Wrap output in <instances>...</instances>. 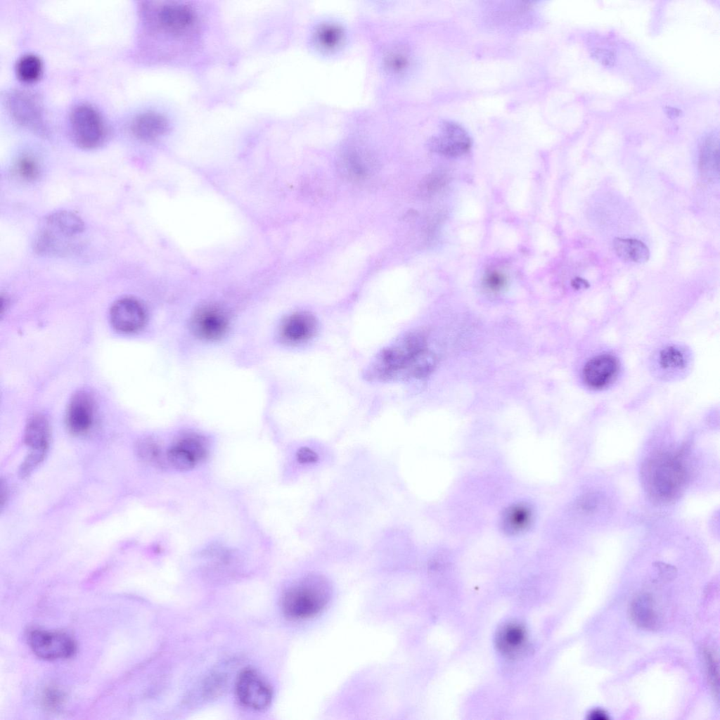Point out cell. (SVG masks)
<instances>
[{
  "label": "cell",
  "instance_id": "cell-1",
  "mask_svg": "<svg viewBox=\"0 0 720 720\" xmlns=\"http://www.w3.org/2000/svg\"><path fill=\"white\" fill-rule=\"evenodd\" d=\"M179 185L172 205L174 240L189 252L203 251L233 240L240 230L238 217L215 194L198 192L191 174H176Z\"/></svg>",
  "mask_w": 720,
  "mask_h": 720
},
{
  "label": "cell",
  "instance_id": "cell-7",
  "mask_svg": "<svg viewBox=\"0 0 720 720\" xmlns=\"http://www.w3.org/2000/svg\"><path fill=\"white\" fill-rule=\"evenodd\" d=\"M72 139L80 148L91 149L99 146L105 137V126L99 112L92 105H76L70 115Z\"/></svg>",
  "mask_w": 720,
  "mask_h": 720
},
{
  "label": "cell",
  "instance_id": "cell-11",
  "mask_svg": "<svg viewBox=\"0 0 720 720\" xmlns=\"http://www.w3.org/2000/svg\"><path fill=\"white\" fill-rule=\"evenodd\" d=\"M429 146L435 153L456 158L470 150L472 139L461 125L452 121H445L442 123L438 134L430 141Z\"/></svg>",
  "mask_w": 720,
  "mask_h": 720
},
{
  "label": "cell",
  "instance_id": "cell-25",
  "mask_svg": "<svg viewBox=\"0 0 720 720\" xmlns=\"http://www.w3.org/2000/svg\"><path fill=\"white\" fill-rule=\"evenodd\" d=\"M43 64L40 58L32 53L25 54L16 63L15 73L23 82L37 81L42 74Z\"/></svg>",
  "mask_w": 720,
  "mask_h": 720
},
{
  "label": "cell",
  "instance_id": "cell-19",
  "mask_svg": "<svg viewBox=\"0 0 720 720\" xmlns=\"http://www.w3.org/2000/svg\"><path fill=\"white\" fill-rule=\"evenodd\" d=\"M631 621L638 627L646 630H655L660 624L656 603L652 596L642 593L635 596L629 607Z\"/></svg>",
  "mask_w": 720,
  "mask_h": 720
},
{
  "label": "cell",
  "instance_id": "cell-39",
  "mask_svg": "<svg viewBox=\"0 0 720 720\" xmlns=\"http://www.w3.org/2000/svg\"><path fill=\"white\" fill-rule=\"evenodd\" d=\"M587 719L589 720H608L610 717L604 709L595 708L588 714Z\"/></svg>",
  "mask_w": 720,
  "mask_h": 720
},
{
  "label": "cell",
  "instance_id": "cell-9",
  "mask_svg": "<svg viewBox=\"0 0 720 720\" xmlns=\"http://www.w3.org/2000/svg\"><path fill=\"white\" fill-rule=\"evenodd\" d=\"M28 643L36 655L48 660L70 657L76 650L74 640L59 631L34 629L29 633Z\"/></svg>",
  "mask_w": 720,
  "mask_h": 720
},
{
  "label": "cell",
  "instance_id": "cell-27",
  "mask_svg": "<svg viewBox=\"0 0 720 720\" xmlns=\"http://www.w3.org/2000/svg\"><path fill=\"white\" fill-rule=\"evenodd\" d=\"M166 456L167 463L180 471L192 470L199 464L188 451L176 442L168 449Z\"/></svg>",
  "mask_w": 720,
  "mask_h": 720
},
{
  "label": "cell",
  "instance_id": "cell-20",
  "mask_svg": "<svg viewBox=\"0 0 720 720\" xmlns=\"http://www.w3.org/2000/svg\"><path fill=\"white\" fill-rule=\"evenodd\" d=\"M51 441V430L48 420L41 415L32 416L27 423L24 431V442L31 451L47 453Z\"/></svg>",
  "mask_w": 720,
  "mask_h": 720
},
{
  "label": "cell",
  "instance_id": "cell-23",
  "mask_svg": "<svg viewBox=\"0 0 720 720\" xmlns=\"http://www.w3.org/2000/svg\"><path fill=\"white\" fill-rule=\"evenodd\" d=\"M613 248L617 255L626 262L642 264L650 257L648 248L638 239L615 238Z\"/></svg>",
  "mask_w": 720,
  "mask_h": 720
},
{
  "label": "cell",
  "instance_id": "cell-31",
  "mask_svg": "<svg viewBox=\"0 0 720 720\" xmlns=\"http://www.w3.org/2000/svg\"><path fill=\"white\" fill-rule=\"evenodd\" d=\"M46 454L45 453L30 451L20 467L19 475L22 478L28 477L42 463Z\"/></svg>",
  "mask_w": 720,
  "mask_h": 720
},
{
  "label": "cell",
  "instance_id": "cell-8",
  "mask_svg": "<svg viewBox=\"0 0 720 720\" xmlns=\"http://www.w3.org/2000/svg\"><path fill=\"white\" fill-rule=\"evenodd\" d=\"M11 117L27 129L41 131L44 129V110L39 98L24 89L10 92L6 99Z\"/></svg>",
  "mask_w": 720,
  "mask_h": 720
},
{
  "label": "cell",
  "instance_id": "cell-30",
  "mask_svg": "<svg viewBox=\"0 0 720 720\" xmlns=\"http://www.w3.org/2000/svg\"><path fill=\"white\" fill-rule=\"evenodd\" d=\"M704 657L706 663L707 675L711 689L715 698L719 697V661L716 653L711 648H705Z\"/></svg>",
  "mask_w": 720,
  "mask_h": 720
},
{
  "label": "cell",
  "instance_id": "cell-16",
  "mask_svg": "<svg viewBox=\"0 0 720 720\" xmlns=\"http://www.w3.org/2000/svg\"><path fill=\"white\" fill-rule=\"evenodd\" d=\"M66 422L68 429L75 435H83L91 428L94 422V401L86 392H79L68 406Z\"/></svg>",
  "mask_w": 720,
  "mask_h": 720
},
{
  "label": "cell",
  "instance_id": "cell-36",
  "mask_svg": "<svg viewBox=\"0 0 720 720\" xmlns=\"http://www.w3.org/2000/svg\"><path fill=\"white\" fill-rule=\"evenodd\" d=\"M295 457L297 462L302 465L314 464L319 460L318 454L307 446L300 448L296 452Z\"/></svg>",
  "mask_w": 720,
  "mask_h": 720
},
{
  "label": "cell",
  "instance_id": "cell-26",
  "mask_svg": "<svg viewBox=\"0 0 720 720\" xmlns=\"http://www.w3.org/2000/svg\"><path fill=\"white\" fill-rule=\"evenodd\" d=\"M687 357L685 351L678 346H668L660 351L658 363L664 371H679L687 365Z\"/></svg>",
  "mask_w": 720,
  "mask_h": 720
},
{
  "label": "cell",
  "instance_id": "cell-6",
  "mask_svg": "<svg viewBox=\"0 0 720 720\" xmlns=\"http://www.w3.org/2000/svg\"><path fill=\"white\" fill-rule=\"evenodd\" d=\"M84 230L82 219L75 213L57 211L47 216L34 240V249L44 255H63L74 250Z\"/></svg>",
  "mask_w": 720,
  "mask_h": 720
},
{
  "label": "cell",
  "instance_id": "cell-10",
  "mask_svg": "<svg viewBox=\"0 0 720 720\" xmlns=\"http://www.w3.org/2000/svg\"><path fill=\"white\" fill-rule=\"evenodd\" d=\"M236 693L239 702L254 710L266 709L272 700L269 686L252 669H245L238 675Z\"/></svg>",
  "mask_w": 720,
  "mask_h": 720
},
{
  "label": "cell",
  "instance_id": "cell-2",
  "mask_svg": "<svg viewBox=\"0 0 720 720\" xmlns=\"http://www.w3.org/2000/svg\"><path fill=\"white\" fill-rule=\"evenodd\" d=\"M437 364L424 333L411 330L380 349L364 371L373 382H406L428 377Z\"/></svg>",
  "mask_w": 720,
  "mask_h": 720
},
{
  "label": "cell",
  "instance_id": "cell-4",
  "mask_svg": "<svg viewBox=\"0 0 720 720\" xmlns=\"http://www.w3.org/2000/svg\"><path fill=\"white\" fill-rule=\"evenodd\" d=\"M146 23L153 30L175 39L189 38L198 33L199 15L186 2H149L142 6Z\"/></svg>",
  "mask_w": 720,
  "mask_h": 720
},
{
  "label": "cell",
  "instance_id": "cell-22",
  "mask_svg": "<svg viewBox=\"0 0 720 720\" xmlns=\"http://www.w3.org/2000/svg\"><path fill=\"white\" fill-rule=\"evenodd\" d=\"M699 167L702 176L706 179L713 181L718 178L719 147L717 136L711 134L703 141L699 156Z\"/></svg>",
  "mask_w": 720,
  "mask_h": 720
},
{
  "label": "cell",
  "instance_id": "cell-15",
  "mask_svg": "<svg viewBox=\"0 0 720 720\" xmlns=\"http://www.w3.org/2000/svg\"><path fill=\"white\" fill-rule=\"evenodd\" d=\"M229 326L226 312L215 307H206L197 311L191 320V328L199 338L217 340L226 332Z\"/></svg>",
  "mask_w": 720,
  "mask_h": 720
},
{
  "label": "cell",
  "instance_id": "cell-38",
  "mask_svg": "<svg viewBox=\"0 0 720 720\" xmlns=\"http://www.w3.org/2000/svg\"><path fill=\"white\" fill-rule=\"evenodd\" d=\"M405 56L401 53H391L388 56V65L392 70H400L406 64V60Z\"/></svg>",
  "mask_w": 720,
  "mask_h": 720
},
{
  "label": "cell",
  "instance_id": "cell-24",
  "mask_svg": "<svg viewBox=\"0 0 720 720\" xmlns=\"http://www.w3.org/2000/svg\"><path fill=\"white\" fill-rule=\"evenodd\" d=\"M137 456L144 463L159 468H164L168 463L166 454L155 440L144 438L139 440L135 447Z\"/></svg>",
  "mask_w": 720,
  "mask_h": 720
},
{
  "label": "cell",
  "instance_id": "cell-21",
  "mask_svg": "<svg viewBox=\"0 0 720 720\" xmlns=\"http://www.w3.org/2000/svg\"><path fill=\"white\" fill-rule=\"evenodd\" d=\"M532 519L533 512L528 504L515 503L503 511L501 518V527L508 534H518L527 529Z\"/></svg>",
  "mask_w": 720,
  "mask_h": 720
},
{
  "label": "cell",
  "instance_id": "cell-28",
  "mask_svg": "<svg viewBox=\"0 0 720 720\" xmlns=\"http://www.w3.org/2000/svg\"><path fill=\"white\" fill-rule=\"evenodd\" d=\"M366 160L357 153H352L347 155L342 164L343 173L349 179L360 180L364 179L369 173V167Z\"/></svg>",
  "mask_w": 720,
  "mask_h": 720
},
{
  "label": "cell",
  "instance_id": "cell-33",
  "mask_svg": "<svg viewBox=\"0 0 720 720\" xmlns=\"http://www.w3.org/2000/svg\"><path fill=\"white\" fill-rule=\"evenodd\" d=\"M319 34V39L323 46H333L338 42L341 33L337 27H326L322 28Z\"/></svg>",
  "mask_w": 720,
  "mask_h": 720
},
{
  "label": "cell",
  "instance_id": "cell-37",
  "mask_svg": "<svg viewBox=\"0 0 720 720\" xmlns=\"http://www.w3.org/2000/svg\"><path fill=\"white\" fill-rule=\"evenodd\" d=\"M654 566L658 570L659 574L663 580L673 579L676 575V568L671 565L663 562H655Z\"/></svg>",
  "mask_w": 720,
  "mask_h": 720
},
{
  "label": "cell",
  "instance_id": "cell-14",
  "mask_svg": "<svg viewBox=\"0 0 720 720\" xmlns=\"http://www.w3.org/2000/svg\"><path fill=\"white\" fill-rule=\"evenodd\" d=\"M318 330V321L308 311L294 312L283 321L280 335L284 342L297 345L312 339Z\"/></svg>",
  "mask_w": 720,
  "mask_h": 720
},
{
  "label": "cell",
  "instance_id": "cell-5",
  "mask_svg": "<svg viewBox=\"0 0 720 720\" xmlns=\"http://www.w3.org/2000/svg\"><path fill=\"white\" fill-rule=\"evenodd\" d=\"M332 596L330 582L320 574H310L288 589L281 607L284 615L293 620L313 618L329 603Z\"/></svg>",
  "mask_w": 720,
  "mask_h": 720
},
{
  "label": "cell",
  "instance_id": "cell-35",
  "mask_svg": "<svg viewBox=\"0 0 720 720\" xmlns=\"http://www.w3.org/2000/svg\"><path fill=\"white\" fill-rule=\"evenodd\" d=\"M506 282V278L503 274L496 271L487 274L484 280L486 287L493 292H497L503 289Z\"/></svg>",
  "mask_w": 720,
  "mask_h": 720
},
{
  "label": "cell",
  "instance_id": "cell-13",
  "mask_svg": "<svg viewBox=\"0 0 720 720\" xmlns=\"http://www.w3.org/2000/svg\"><path fill=\"white\" fill-rule=\"evenodd\" d=\"M110 316L113 327L124 333L139 330L146 320L143 306L137 300L129 297L116 301L110 309Z\"/></svg>",
  "mask_w": 720,
  "mask_h": 720
},
{
  "label": "cell",
  "instance_id": "cell-18",
  "mask_svg": "<svg viewBox=\"0 0 720 720\" xmlns=\"http://www.w3.org/2000/svg\"><path fill=\"white\" fill-rule=\"evenodd\" d=\"M495 643L501 654L510 658H515L520 655L527 647L526 630L518 623L506 624L498 630Z\"/></svg>",
  "mask_w": 720,
  "mask_h": 720
},
{
  "label": "cell",
  "instance_id": "cell-41",
  "mask_svg": "<svg viewBox=\"0 0 720 720\" xmlns=\"http://www.w3.org/2000/svg\"><path fill=\"white\" fill-rule=\"evenodd\" d=\"M572 285L576 288H581L589 287V284L585 279L576 278L572 281Z\"/></svg>",
  "mask_w": 720,
  "mask_h": 720
},
{
  "label": "cell",
  "instance_id": "cell-29",
  "mask_svg": "<svg viewBox=\"0 0 720 720\" xmlns=\"http://www.w3.org/2000/svg\"><path fill=\"white\" fill-rule=\"evenodd\" d=\"M14 172L18 177L24 181H34L39 174L38 162L32 155H23L16 161Z\"/></svg>",
  "mask_w": 720,
  "mask_h": 720
},
{
  "label": "cell",
  "instance_id": "cell-17",
  "mask_svg": "<svg viewBox=\"0 0 720 720\" xmlns=\"http://www.w3.org/2000/svg\"><path fill=\"white\" fill-rule=\"evenodd\" d=\"M131 131L138 139L151 141L169 130V122L162 113L146 111L137 115L131 124Z\"/></svg>",
  "mask_w": 720,
  "mask_h": 720
},
{
  "label": "cell",
  "instance_id": "cell-34",
  "mask_svg": "<svg viewBox=\"0 0 720 720\" xmlns=\"http://www.w3.org/2000/svg\"><path fill=\"white\" fill-rule=\"evenodd\" d=\"M591 55L596 61L608 67L614 65L616 60L615 53L605 48L593 49Z\"/></svg>",
  "mask_w": 720,
  "mask_h": 720
},
{
  "label": "cell",
  "instance_id": "cell-40",
  "mask_svg": "<svg viewBox=\"0 0 720 720\" xmlns=\"http://www.w3.org/2000/svg\"><path fill=\"white\" fill-rule=\"evenodd\" d=\"M664 110L665 113L670 118L677 117L681 114V111L679 109L670 106H666Z\"/></svg>",
  "mask_w": 720,
  "mask_h": 720
},
{
  "label": "cell",
  "instance_id": "cell-3",
  "mask_svg": "<svg viewBox=\"0 0 720 720\" xmlns=\"http://www.w3.org/2000/svg\"><path fill=\"white\" fill-rule=\"evenodd\" d=\"M684 450L657 451L649 456L641 469V481L649 498L659 504L679 497L688 480Z\"/></svg>",
  "mask_w": 720,
  "mask_h": 720
},
{
  "label": "cell",
  "instance_id": "cell-12",
  "mask_svg": "<svg viewBox=\"0 0 720 720\" xmlns=\"http://www.w3.org/2000/svg\"><path fill=\"white\" fill-rule=\"evenodd\" d=\"M618 359L610 354L593 356L585 364L582 375L585 384L593 390H602L614 382L619 374Z\"/></svg>",
  "mask_w": 720,
  "mask_h": 720
},
{
  "label": "cell",
  "instance_id": "cell-32",
  "mask_svg": "<svg viewBox=\"0 0 720 720\" xmlns=\"http://www.w3.org/2000/svg\"><path fill=\"white\" fill-rule=\"evenodd\" d=\"M599 503L600 497L598 494L587 492L579 496L577 501L576 507L580 512L590 514L596 511Z\"/></svg>",
  "mask_w": 720,
  "mask_h": 720
}]
</instances>
